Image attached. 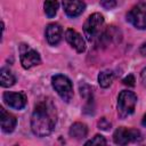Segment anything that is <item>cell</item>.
Here are the masks:
<instances>
[{"mask_svg": "<svg viewBox=\"0 0 146 146\" xmlns=\"http://www.w3.org/2000/svg\"><path fill=\"white\" fill-rule=\"evenodd\" d=\"M62 5L65 14L68 17H78L86 9V2L83 0H62Z\"/></svg>", "mask_w": 146, "mask_h": 146, "instance_id": "9", "label": "cell"}, {"mask_svg": "<svg viewBox=\"0 0 146 146\" xmlns=\"http://www.w3.org/2000/svg\"><path fill=\"white\" fill-rule=\"evenodd\" d=\"M141 123H143V125H144V127H146V114L144 115V117H143V121H141Z\"/></svg>", "mask_w": 146, "mask_h": 146, "instance_id": "24", "label": "cell"}, {"mask_svg": "<svg viewBox=\"0 0 146 146\" xmlns=\"http://www.w3.org/2000/svg\"><path fill=\"white\" fill-rule=\"evenodd\" d=\"M2 99L6 105L14 110H23L27 103L26 96L24 92H13L6 91L2 95Z\"/></svg>", "mask_w": 146, "mask_h": 146, "instance_id": "8", "label": "cell"}, {"mask_svg": "<svg viewBox=\"0 0 146 146\" xmlns=\"http://www.w3.org/2000/svg\"><path fill=\"white\" fill-rule=\"evenodd\" d=\"M0 122H1V130L6 133H10L15 130L17 120L16 117L8 113L3 107H0Z\"/></svg>", "mask_w": 146, "mask_h": 146, "instance_id": "12", "label": "cell"}, {"mask_svg": "<svg viewBox=\"0 0 146 146\" xmlns=\"http://www.w3.org/2000/svg\"><path fill=\"white\" fill-rule=\"evenodd\" d=\"M137 96L129 90H122L117 96V114L121 119L131 115L136 108Z\"/></svg>", "mask_w": 146, "mask_h": 146, "instance_id": "2", "label": "cell"}, {"mask_svg": "<svg viewBox=\"0 0 146 146\" xmlns=\"http://www.w3.org/2000/svg\"><path fill=\"white\" fill-rule=\"evenodd\" d=\"M62 33H63L62 26L57 23H50L46 26V31H44L46 39L48 43L51 46H57L59 43V41L62 40Z\"/></svg>", "mask_w": 146, "mask_h": 146, "instance_id": "11", "label": "cell"}, {"mask_svg": "<svg viewBox=\"0 0 146 146\" xmlns=\"http://www.w3.org/2000/svg\"><path fill=\"white\" fill-rule=\"evenodd\" d=\"M135 82H136V80H135L133 74H128V75L122 80V83L125 84V86H128V87H133V86H135Z\"/></svg>", "mask_w": 146, "mask_h": 146, "instance_id": "21", "label": "cell"}, {"mask_svg": "<svg viewBox=\"0 0 146 146\" xmlns=\"http://www.w3.org/2000/svg\"><path fill=\"white\" fill-rule=\"evenodd\" d=\"M139 52H140L143 56H146V42H144V43L140 46V48H139Z\"/></svg>", "mask_w": 146, "mask_h": 146, "instance_id": "23", "label": "cell"}, {"mask_svg": "<svg viewBox=\"0 0 146 146\" xmlns=\"http://www.w3.org/2000/svg\"><path fill=\"white\" fill-rule=\"evenodd\" d=\"M79 90H80L81 97H83L86 100L92 98V88H91L88 83H86V82H80V84H79Z\"/></svg>", "mask_w": 146, "mask_h": 146, "instance_id": "17", "label": "cell"}, {"mask_svg": "<svg viewBox=\"0 0 146 146\" xmlns=\"http://www.w3.org/2000/svg\"><path fill=\"white\" fill-rule=\"evenodd\" d=\"M16 82V78L13 74V72L7 68V67H2L0 70V84L3 88H9L11 86H14Z\"/></svg>", "mask_w": 146, "mask_h": 146, "instance_id": "14", "label": "cell"}, {"mask_svg": "<svg viewBox=\"0 0 146 146\" xmlns=\"http://www.w3.org/2000/svg\"><path fill=\"white\" fill-rule=\"evenodd\" d=\"M100 5H102V7L104 9L110 10V9L115 8L117 2H116V0H100Z\"/></svg>", "mask_w": 146, "mask_h": 146, "instance_id": "20", "label": "cell"}, {"mask_svg": "<svg viewBox=\"0 0 146 146\" xmlns=\"http://www.w3.org/2000/svg\"><path fill=\"white\" fill-rule=\"evenodd\" d=\"M141 139L140 131L137 129H128L124 127L117 128L113 133V140L116 145H127L130 141H139Z\"/></svg>", "mask_w": 146, "mask_h": 146, "instance_id": "6", "label": "cell"}, {"mask_svg": "<svg viewBox=\"0 0 146 146\" xmlns=\"http://www.w3.org/2000/svg\"><path fill=\"white\" fill-rule=\"evenodd\" d=\"M114 80V73L110 70L102 71L98 74V83L102 88H108Z\"/></svg>", "mask_w": 146, "mask_h": 146, "instance_id": "15", "label": "cell"}, {"mask_svg": "<svg viewBox=\"0 0 146 146\" xmlns=\"http://www.w3.org/2000/svg\"><path fill=\"white\" fill-rule=\"evenodd\" d=\"M97 125L100 130H104V131H107L112 128V123L106 119V117H100L97 122Z\"/></svg>", "mask_w": 146, "mask_h": 146, "instance_id": "19", "label": "cell"}, {"mask_svg": "<svg viewBox=\"0 0 146 146\" xmlns=\"http://www.w3.org/2000/svg\"><path fill=\"white\" fill-rule=\"evenodd\" d=\"M65 39L68 44L76 50V52H83L86 50V42L81 34L78 33L75 30L67 29L65 32Z\"/></svg>", "mask_w": 146, "mask_h": 146, "instance_id": "10", "label": "cell"}, {"mask_svg": "<svg viewBox=\"0 0 146 146\" xmlns=\"http://www.w3.org/2000/svg\"><path fill=\"white\" fill-rule=\"evenodd\" d=\"M68 135H70V137L74 138V139L81 140V139H83V138L87 137V135H88V128L82 122H74L71 125L70 130H68Z\"/></svg>", "mask_w": 146, "mask_h": 146, "instance_id": "13", "label": "cell"}, {"mask_svg": "<svg viewBox=\"0 0 146 146\" xmlns=\"http://www.w3.org/2000/svg\"><path fill=\"white\" fill-rule=\"evenodd\" d=\"M19 50H21V64L23 68L29 70L41 63V57L39 52L34 49H31L29 44H22Z\"/></svg>", "mask_w": 146, "mask_h": 146, "instance_id": "7", "label": "cell"}, {"mask_svg": "<svg viewBox=\"0 0 146 146\" xmlns=\"http://www.w3.org/2000/svg\"><path fill=\"white\" fill-rule=\"evenodd\" d=\"M106 139L102 135H95L92 139L86 141V145H106Z\"/></svg>", "mask_w": 146, "mask_h": 146, "instance_id": "18", "label": "cell"}, {"mask_svg": "<svg viewBox=\"0 0 146 146\" xmlns=\"http://www.w3.org/2000/svg\"><path fill=\"white\" fill-rule=\"evenodd\" d=\"M140 81L146 87V67H144L141 70V72H140Z\"/></svg>", "mask_w": 146, "mask_h": 146, "instance_id": "22", "label": "cell"}, {"mask_svg": "<svg viewBox=\"0 0 146 146\" xmlns=\"http://www.w3.org/2000/svg\"><path fill=\"white\" fill-rule=\"evenodd\" d=\"M57 112L50 98L40 100L31 116V130L38 137L49 136L56 127Z\"/></svg>", "mask_w": 146, "mask_h": 146, "instance_id": "1", "label": "cell"}, {"mask_svg": "<svg viewBox=\"0 0 146 146\" xmlns=\"http://www.w3.org/2000/svg\"><path fill=\"white\" fill-rule=\"evenodd\" d=\"M51 86L58 96L66 103H68L73 97V84L71 80L63 74H56L51 78Z\"/></svg>", "mask_w": 146, "mask_h": 146, "instance_id": "4", "label": "cell"}, {"mask_svg": "<svg viewBox=\"0 0 146 146\" xmlns=\"http://www.w3.org/2000/svg\"><path fill=\"white\" fill-rule=\"evenodd\" d=\"M127 21L138 30H146V2H139L127 14Z\"/></svg>", "mask_w": 146, "mask_h": 146, "instance_id": "5", "label": "cell"}, {"mask_svg": "<svg viewBox=\"0 0 146 146\" xmlns=\"http://www.w3.org/2000/svg\"><path fill=\"white\" fill-rule=\"evenodd\" d=\"M58 1L57 0H44L43 8H44V14L48 18L55 17L58 10Z\"/></svg>", "mask_w": 146, "mask_h": 146, "instance_id": "16", "label": "cell"}, {"mask_svg": "<svg viewBox=\"0 0 146 146\" xmlns=\"http://www.w3.org/2000/svg\"><path fill=\"white\" fill-rule=\"evenodd\" d=\"M104 25V16L99 13L91 14L83 24V33L88 41H94L102 33V27Z\"/></svg>", "mask_w": 146, "mask_h": 146, "instance_id": "3", "label": "cell"}]
</instances>
